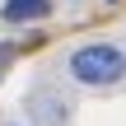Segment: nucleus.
<instances>
[{"mask_svg": "<svg viewBox=\"0 0 126 126\" xmlns=\"http://www.w3.org/2000/svg\"><path fill=\"white\" fill-rule=\"evenodd\" d=\"M51 0H9L5 5V19L9 23H28V19H47Z\"/></svg>", "mask_w": 126, "mask_h": 126, "instance_id": "obj_3", "label": "nucleus"}, {"mask_svg": "<svg viewBox=\"0 0 126 126\" xmlns=\"http://www.w3.org/2000/svg\"><path fill=\"white\" fill-rule=\"evenodd\" d=\"M9 61H14V51H9V47H5V42H0V75H5V70H9Z\"/></svg>", "mask_w": 126, "mask_h": 126, "instance_id": "obj_4", "label": "nucleus"}, {"mask_svg": "<svg viewBox=\"0 0 126 126\" xmlns=\"http://www.w3.org/2000/svg\"><path fill=\"white\" fill-rule=\"evenodd\" d=\"M23 112H28V122L33 126H65L70 117V103L56 94V89H28V98H23Z\"/></svg>", "mask_w": 126, "mask_h": 126, "instance_id": "obj_2", "label": "nucleus"}, {"mask_svg": "<svg viewBox=\"0 0 126 126\" xmlns=\"http://www.w3.org/2000/svg\"><path fill=\"white\" fill-rule=\"evenodd\" d=\"M70 75L89 89H108V84H122L126 79V51L112 42H89L70 56Z\"/></svg>", "mask_w": 126, "mask_h": 126, "instance_id": "obj_1", "label": "nucleus"}]
</instances>
